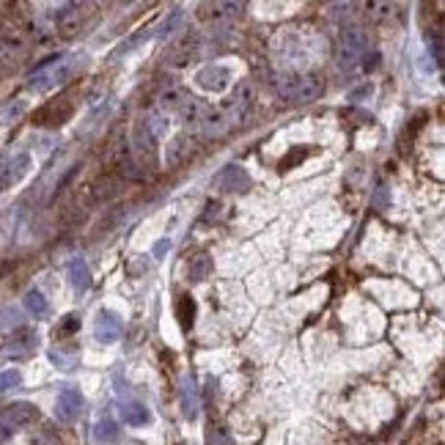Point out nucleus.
<instances>
[{
  "mask_svg": "<svg viewBox=\"0 0 445 445\" xmlns=\"http://www.w3.org/2000/svg\"><path fill=\"white\" fill-rule=\"evenodd\" d=\"M86 66V55H66V58H55L50 66H41L31 80H28V88L36 94H50L55 88L66 86L80 69Z\"/></svg>",
  "mask_w": 445,
  "mask_h": 445,
  "instance_id": "1",
  "label": "nucleus"
},
{
  "mask_svg": "<svg viewBox=\"0 0 445 445\" xmlns=\"http://www.w3.org/2000/svg\"><path fill=\"white\" fill-rule=\"evenodd\" d=\"M275 91L288 105H311L324 94V77L321 74H284L275 80Z\"/></svg>",
  "mask_w": 445,
  "mask_h": 445,
  "instance_id": "2",
  "label": "nucleus"
},
{
  "mask_svg": "<svg viewBox=\"0 0 445 445\" xmlns=\"http://www.w3.org/2000/svg\"><path fill=\"white\" fill-rule=\"evenodd\" d=\"M36 418H39V407L31 401H17V404L6 407L0 413V445L11 440L17 432H22L25 426H31Z\"/></svg>",
  "mask_w": 445,
  "mask_h": 445,
  "instance_id": "3",
  "label": "nucleus"
},
{
  "mask_svg": "<svg viewBox=\"0 0 445 445\" xmlns=\"http://www.w3.org/2000/svg\"><path fill=\"white\" fill-rule=\"evenodd\" d=\"M88 11H91L88 3H66V6H61L58 14H55V31L61 33L64 39L80 36V33L86 31L88 20H91Z\"/></svg>",
  "mask_w": 445,
  "mask_h": 445,
  "instance_id": "4",
  "label": "nucleus"
},
{
  "mask_svg": "<svg viewBox=\"0 0 445 445\" xmlns=\"http://www.w3.org/2000/svg\"><path fill=\"white\" fill-rule=\"evenodd\" d=\"M253 102H255L253 86H251V83H239V86L234 88V94L228 96V99H222L220 110L225 113V119L231 121V127H237V124H242V121L251 116Z\"/></svg>",
  "mask_w": 445,
  "mask_h": 445,
  "instance_id": "5",
  "label": "nucleus"
},
{
  "mask_svg": "<svg viewBox=\"0 0 445 445\" xmlns=\"http://www.w3.org/2000/svg\"><path fill=\"white\" fill-rule=\"evenodd\" d=\"M366 47H368V39H366V31H363V28H357V25L344 28V31H341V39H338V64L344 66V69L354 66L363 58Z\"/></svg>",
  "mask_w": 445,
  "mask_h": 445,
  "instance_id": "6",
  "label": "nucleus"
},
{
  "mask_svg": "<svg viewBox=\"0 0 445 445\" xmlns=\"http://www.w3.org/2000/svg\"><path fill=\"white\" fill-rule=\"evenodd\" d=\"M132 146H135V154L140 159V165H149L154 168L157 165V135L152 132L149 121H138L132 129Z\"/></svg>",
  "mask_w": 445,
  "mask_h": 445,
  "instance_id": "7",
  "label": "nucleus"
},
{
  "mask_svg": "<svg viewBox=\"0 0 445 445\" xmlns=\"http://www.w3.org/2000/svg\"><path fill=\"white\" fill-rule=\"evenodd\" d=\"M195 86L201 91H209V94H222L228 86H231V72L220 64H209L201 66L195 72Z\"/></svg>",
  "mask_w": 445,
  "mask_h": 445,
  "instance_id": "8",
  "label": "nucleus"
},
{
  "mask_svg": "<svg viewBox=\"0 0 445 445\" xmlns=\"http://www.w3.org/2000/svg\"><path fill=\"white\" fill-rule=\"evenodd\" d=\"M94 338L99 344H105V347L116 344V341L121 338V317H119L116 311L102 308V311L96 314V321H94Z\"/></svg>",
  "mask_w": 445,
  "mask_h": 445,
  "instance_id": "9",
  "label": "nucleus"
},
{
  "mask_svg": "<svg viewBox=\"0 0 445 445\" xmlns=\"http://www.w3.org/2000/svg\"><path fill=\"white\" fill-rule=\"evenodd\" d=\"M195 47H198V36H195V33H179V36L168 44V50H165V64L185 66L192 58Z\"/></svg>",
  "mask_w": 445,
  "mask_h": 445,
  "instance_id": "10",
  "label": "nucleus"
},
{
  "mask_svg": "<svg viewBox=\"0 0 445 445\" xmlns=\"http://www.w3.org/2000/svg\"><path fill=\"white\" fill-rule=\"evenodd\" d=\"M36 347H39V333H36V330H28V327H20V330H14L11 338L6 341L3 354H6V357H28V354L36 352Z\"/></svg>",
  "mask_w": 445,
  "mask_h": 445,
  "instance_id": "11",
  "label": "nucleus"
},
{
  "mask_svg": "<svg viewBox=\"0 0 445 445\" xmlns=\"http://www.w3.org/2000/svg\"><path fill=\"white\" fill-rule=\"evenodd\" d=\"M83 410V393L77 390V387H64L61 393H58V401H55V415H58V420H64V423H72L77 415Z\"/></svg>",
  "mask_w": 445,
  "mask_h": 445,
  "instance_id": "12",
  "label": "nucleus"
},
{
  "mask_svg": "<svg viewBox=\"0 0 445 445\" xmlns=\"http://www.w3.org/2000/svg\"><path fill=\"white\" fill-rule=\"evenodd\" d=\"M25 53V39L17 33H0V69H11Z\"/></svg>",
  "mask_w": 445,
  "mask_h": 445,
  "instance_id": "13",
  "label": "nucleus"
},
{
  "mask_svg": "<svg viewBox=\"0 0 445 445\" xmlns=\"http://www.w3.org/2000/svg\"><path fill=\"white\" fill-rule=\"evenodd\" d=\"M198 127H201V132L206 138H218V135L231 129V121L225 119V113H222L220 107H204V113L198 119Z\"/></svg>",
  "mask_w": 445,
  "mask_h": 445,
  "instance_id": "14",
  "label": "nucleus"
},
{
  "mask_svg": "<svg viewBox=\"0 0 445 445\" xmlns=\"http://www.w3.org/2000/svg\"><path fill=\"white\" fill-rule=\"evenodd\" d=\"M72 113H74V107L64 99V102H58V105H47V107L36 116V121H39V124H47V127H61V124H66V121L72 119Z\"/></svg>",
  "mask_w": 445,
  "mask_h": 445,
  "instance_id": "15",
  "label": "nucleus"
},
{
  "mask_svg": "<svg viewBox=\"0 0 445 445\" xmlns=\"http://www.w3.org/2000/svg\"><path fill=\"white\" fill-rule=\"evenodd\" d=\"M220 187L228 192H245L251 187V176L242 165H228L220 176Z\"/></svg>",
  "mask_w": 445,
  "mask_h": 445,
  "instance_id": "16",
  "label": "nucleus"
},
{
  "mask_svg": "<svg viewBox=\"0 0 445 445\" xmlns=\"http://www.w3.org/2000/svg\"><path fill=\"white\" fill-rule=\"evenodd\" d=\"M190 96H187V91L182 88V86H165L162 91H159L157 96V102H159V107L165 110V113H179L182 107H185V102H187Z\"/></svg>",
  "mask_w": 445,
  "mask_h": 445,
  "instance_id": "17",
  "label": "nucleus"
},
{
  "mask_svg": "<svg viewBox=\"0 0 445 445\" xmlns=\"http://www.w3.org/2000/svg\"><path fill=\"white\" fill-rule=\"evenodd\" d=\"M69 281H72L74 291H80V294L91 288V270H88V264H86L83 255H74L69 261Z\"/></svg>",
  "mask_w": 445,
  "mask_h": 445,
  "instance_id": "18",
  "label": "nucleus"
},
{
  "mask_svg": "<svg viewBox=\"0 0 445 445\" xmlns=\"http://www.w3.org/2000/svg\"><path fill=\"white\" fill-rule=\"evenodd\" d=\"M212 275V255L209 253H195L187 261V278H190L192 284H201V281H206Z\"/></svg>",
  "mask_w": 445,
  "mask_h": 445,
  "instance_id": "19",
  "label": "nucleus"
},
{
  "mask_svg": "<svg viewBox=\"0 0 445 445\" xmlns=\"http://www.w3.org/2000/svg\"><path fill=\"white\" fill-rule=\"evenodd\" d=\"M182 413L187 420H195L198 418V387H195V380L192 377H185L182 380Z\"/></svg>",
  "mask_w": 445,
  "mask_h": 445,
  "instance_id": "20",
  "label": "nucleus"
},
{
  "mask_svg": "<svg viewBox=\"0 0 445 445\" xmlns=\"http://www.w3.org/2000/svg\"><path fill=\"white\" fill-rule=\"evenodd\" d=\"M201 11H209V14H201L204 20H231V17H237L239 11H242V6L239 3H212V6H201Z\"/></svg>",
  "mask_w": 445,
  "mask_h": 445,
  "instance_id": "21",
  "label": "nucleus"
},
{
  "mask_svg": "<svg viewBox=\"0 0 445 445\" xmlns=\"http://www.w3.org/2000/svg\"><path fill=\"white\" fill-rule=\"evenodd\" d=\"M116 192H119V179H113V176H102V179H96V185L91 187V201H94V204L110 201Z\"/></svg>",
  "mask_w": 445,
  "mask_h": 445,
  "instance_id": "22",
  "label": "nucleus"
},
{
  "mask_svg": "<svg viewBox=\"0 0 445 445\" xmlns=\"http://www.w3.org/2000/svg\"><path fill=\"white\" fill-rule=\"evenodd\" d=\"M25 311L31 314V317H36V319H44L47 314H50V303L44 300V294L39 291V288H31L28 294H25Z\"/></svg>",
  "mask_w": 445,
  "mask_h": 445,
  "instance_id": "23",
  "label": "nucleus"
},
{
  "mask_svg": "<svg viewBox=\"0 0 445 445\" xmlns=\"http://www.w3.org/2000/svg\"><path fill=\"white\" fill-rule=\"evenodd\" d=\"M94 440L102 445H110L119 440V423L116 420H110V418H102V420H96L94 426Z\"/></svg>",
  "mask_w": 445,
  "mask_h": 445,
  "instance_id": "24",
  "label": "nucleus"
},
{
  "mask_svg": "<svg viewBox=\"0 0 445 445\" xmlns=\"http://www.w3.org/2000/svg\"><path fill=\"white\" fill-rule=\"evenodd\" d=\"M124 423L129 426H146V423H152V413H149V407L146 404H140V401H132L124 407Z\"/></svg>",
  "mask_w": 445,
  "mask_h": 445,
  "instance_id": "25",
  "label": "nucleus"
},
{
  "mask_svg": "<svg viewBox=\"0 0 445 445\" xmlns=\"http://www.w3.org/2000/svg\"><path fill=\"white\" fill-rule=\"evenodd\" d=\"M176 319L182 324V330H190L192 321H195V300L190 294H182L179 303H176Z\"/></svg>",
  "mask_w": 445,
  "mask_h": 445,
  "instance_id": "26",
  "label": "nucleus"
},
{
  "mask_svg": "<svg viewBox=\"0 0 445 445\" xmlns=\"http://www.w3.org/2000/svg\"><path fill=\"white\" fill-rule=\"evenodd\" d=\"M20 327H22V317H20L17 308H3V311H0V330L14 333V330H20Z\"/></svg>",
  "mask_w": 445,
  "mask_h": 445,
  "instance_id": "27",
  "label": "nucleus"
},
{
  "mask_svg": "<svg viewBox=\"0 0 445 445\" xmlns=\"http://www.w3.org/2000/svg\"><path fill=\"white\" fill-rule=\"evenodd\" d=\"M201 113H204V105H201V99H187L185 102V107L179 110V116L187 121V124H198V119H201Z\"/></svg>",
  "mask_w": 445,
  "mask_h": 445,
  "instance_id": "28",
  "label": "nucleus"
},
{
  "mask_svg": "<svg viewBox=\"0 0 445 445\" xmlns=\"http://www.w3.org/2000/svg\"><path fill=\"white\" fill-rule=\"evenodd\" d=\"M80 330V317L77 314H66L61 319V324L55 327V338H66V336H72V333H77Z\"/></svg>",
  "mask_w": 445,
  "mask_h": 445,
  "instance_id": "29",
  "label": "nucleus"
},
{
  "mask_svg": "<svg viewBox=\"0 0 445 445\" xmlns=\"http://www.w3.org/2000/svg\"><path fill=\"white\" fill-rule=\"evenodd\" d=\"M20 385H22V374H20L17 368H6V371H0V393L14 390V387H20Z\"/></svg>",
  "mask_w": 445,
  "mask_h": 445,
  "instance_id": "30",
  "label": "nucleus"
},
{
  "mask_svg": "<svg viewBox=\"0 0 445 445\" xmlns=\"http://www.w3.org/2000/svg\"><path fill=\"white\" fill-rule=\"evenodd\" d=\"M185 143H187V135H176L168 146V165H176L182 154H185Z\"/></svg>",
  "mask_w": 445,
  "mask_h": 445,
  "instance_id": "31",
  "label": "nucleus"
},
{
  "mask_svg": "<svg viewBox=\"0 0 445 445\" xmlns=\"http://www.w3.org/2000/svg\"><path fill=\"white\" fill-rule=\"evenodd\" d=\"M22 113H25V102L11 105L8 110H3V113H0V127H8V124H11V121H17Z\"/></svg>",
  "mask_w": 445,
  "mask_h": 445,
  "instance_id": "32",
  "label": "nucleus"
},
{
  "mask_svg": "<svg viewBox=\"0 0 445 445\" xmlns=\"http://www.w3.org/2000/svg\"><path fill=\"white\" fill-rule=\"evenodd\" d=\"M182 20H185V17H182V11H173V17H171V20H165V22L157 28V33L159 36H171V33L182 25Z\"/></svg>",
  "mask_w": 445,
  "mask_h": 445,
  "instance_id": "33",
  "label": "nucleus"
},
{
  "mask_svg": "<svg viewBox=\"0 0 445 445\" xmlns=\"http://www.w3.org/2000/svg\"><path fill=\"white\" fill-rule=\"evenodd\" d=\"M209 445H231V443H228V434L222 429H209Z\"/></svg>",
  "mask_w": 445,
  "mask_h": 445,
  "instance_id": "34",
  "label": "nucleus"
},
{
  "mask_svg": "<svg viewBox=\"0 0 445 445\" xmlns=\"http://www.w3.org/2000/svg\"><path fill=\"white\" fill-rule=\"evenodd\" d=\"M165 251H171V242H168V239H159L157 245H154V255H157V258H162V253H165Z\"/></svg>",
  "mask_w": 445,
  "mask_h": 445,
  "instance_id": "35",
  "label": "nucleus"
},
{
  "mask_svg": "<svg viewBox=\"0 0 445 445\" xmlns=\"http://www.w3.org/2000/svg\"><path fill=\"white\" fill-rule=\"evenodd\" d=\"M371 94V86H360L357 91H352V102H357V99H363V96Z\"/></svg>",
  "mask_w": 445,
  "mask_h": 445,
  "instance_id": "36",
  "label": "nucleus"
},
{
  "mask_svg": "<svg viewBox=\"0 0 445 445\" xmlns=\"http://www.w3.org/2000/svg\"><path fill=\"white\" fill-rule=\"evenodd\" d=\"M377 64H380V55L374 53V55H368V64H363V66H366V72H371V69H374Z\"/></svg>",
  "mask_w": 445,
  "mask_h": 445,
  "instance_id": "37",
  "label": "nucleus"
},
{
  "mask_svg": "<svg viewBox=\"0 0 445 445\" xmlns=\"http://www.w3.org/2000/svg\"><path fill=\"white\" fill-rule=\"evenodd\" d=\"M8 272V264H0V275H6Z\"/></svg>",
  "mask_w": 445,
  "mask_h": 445,
  "instance_id": "38",
  "label": "nucleus"
}]
</instances>
